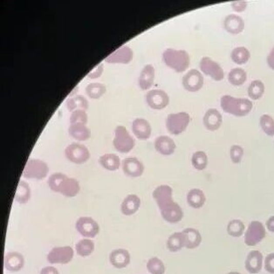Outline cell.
Wrapping results in <instances>:
<instances>
[{
    "label": "cell",
    "mask_w": 274,
    "mask_h": 274,
    "mask_svg": "<svg viewBox=\"0 0 274 274\" xmlns=\"http://www.w3.org/2000/svg\"><path fill=\"white\" fill-rule=\"evenodd\" d=\"M107 88L104 84L102 83H90L87 86L86 88V93L91 99H99L106 93Z\"/></svg>",
    "instance_id": "cell-39"
},
{
    "label": "cell",
    "mask_w": 274,
    "mask_h": 274,
    "mask_svg": "<svg viewBox=\"0 0 274 274\" xmlns=\"http://www.w3.org/2000/svg\"><path fill=\"white\" fill-rule=\"evenodd\" d=\"M223 116L221 113L215 108L206 111L204 116V125L210 131H216L221 127Z\"/></svg>",
    "instance_id": "cell-20"
},
{
    "label": "cell",
    "mask_w": 274,
    "mask_h": 274,
    "mask_svg": "<svg viewBox=\"0 0 274 274\" xmlns=\"http://www.w3.org/2000/svg\"><path fill=\"white\" fill-rule=\"evenodd\" d=\"M132 131L139 140H147L151 135V125L147 120L136 118L132 123Z\"/></svg>",
    "instance_id": "cell-17"
},
{
    "label": "cell",
    "mask_w": 274,
    "mask_h": 274,
    "mask_svg": "<svg viewBox=\"0 0 274 274\" xmlns=\"http://www.w3.org/2000/svg\"><path fill=\"white\" fill-rule=\"evenodd\" d=\"M103 68H104L103 64L100 63L93 69H92L87 76H88V78H91V79L99 78L100 76L102 75V73H103Z\"/></svg>",
    "instance_id": "cell-47"
},
{
    "label": "cell",
    "mask_w": 274,
    "mask_h": 274,
    "mask_svg": "<svg viewBox=\"0 0 274 274\" xmlns=\"http://www.w3.org/2000/svg\"><path fill=\"white\" fill-rule=\"evenodd\" d=\"M232 9L237 12H245L247 8V2L246 1H234L231 4Z\"/></svg>",
    "instance_id": "cell-48"
},
{
    "label": "cell",
    "mask_w": 274,
    "mask_h": 274,
    "mask_svg": "<svg viewBox=\"0 0 274 274\" xmlns=\"http://www.w3.org/2000/svg\"><path fill=\"white\" fill-rule=\"evenodd\" d=\"M67 177V175L63 173L58 172L53 173V175H50L49 179H48V185H49L50 189L54 192H58V188Z\"/></svg>",
    "instance_id": "cell-43"
},
{
    "label": "cell",
    "mask_w": 274,
    "mask_h": 274,
    "mask_svg": "<svg viewBox=\"0 0 274 274\" xmlns=\"http://www.w3.org/2000/svg\"><path fill=\"white\" fill-rule=\"evenodd\" d=\"M199 67L205 75L210 76L216 82H221L225 78V72L221 66L210 57L202 58Z\"/></svg>",
    "instance_id": "cell-10"
},
{
    "label": "cell",
    "mask_w": 274,
    "mask_h": 274,
    "mask_svg": "<svg viewBox=\"0 0 274 274\" xmlns=\"http://www.w3.org/2000/svg\"><path fill=\"white\" fill-rule=\"evenodd\" d=\"M266 62H267V65L268 67L274 70V47H272V49L271 50V52L269 53L267 58H266Z\"/></svg>",
    "instance_id": "cell-49"
},
{
    "label": "cell",
    "mask_w": 274,
    "mask_h": 274,
    "mask_svg": "<svg viewBox=\"0 0 274 274\" xmlns=\"http://www.w3.org/2000/svg\"><path fill=\"white\" fill-rule=\"evenodd\" d=\"M227 274H241L240 272H238V271H230L229 273Z\"/></svg>",
    "instance_id": "cell-53"
},
{
    "label": "cell",
    "mask_w": 274,
    "mask_h": 274,
    "mask_svg": "<svg viewBox=\"0 0 274 274\" xmlns=\"http://www.w3.org/2000/svg\"><path fill=\"white\" fill-rule=\"evenodd\" d=\"M220 105L225 113L238 117L247 115L253 108V104L251 100L246 98H236L230 95L222 96Z\"/></svg>",
    "instance_id": "cell-1"
},
{
    "label": "cell",
    "mask_w": 274,
    "mask_h": 274,
    "mask_svg": "<svg viewBox=\"0 0 274 274\" xmlns=\"http://www.w3.org/2000/svg\"><path fill=\"white\" fill-rule=\"evenodd\" d=\"M224 27L231 34H239L245 29V21L238 15H228L224 21Z\"/></svg>",
    "instance_id": "cell-23"
},
{
    "label": "cell",
    "mask_w": 274,
    "mask_h": 274,
    "mask_svg": "<svg viewBox=\"0 0 274 274\" xmlns=\"http://www.w3.org/2000/svg\"><path fill=\"white\" fill-rule=\"evenodd\" d=\"M263 255L260 251H251L249 252L245 260V269L251 274L259 273L263 267Z\"/></svg>",
    "instance_id": "cell-18"
},
{
    "label": "cell",
    "mask_w": 274,
    "mask_h": 274,
    "mask_svg": "<svg viewBox=\"0 0 274 274\" xmlns=\"http://www.w3.org/2000/svg\"><path fill=\"white\" fill-rule=\"evenodd\" d=\"M99 163L104 169L115 171L121 166V160L115 154H105L99 158Z\"/></svg>",
    "instance_id": "cell-30"
},
{
    "label": "cell",
    "mask_w": 274,
    "mask_h": 274,
    "mask_svg": "<svg viewBox=\"0 0 274 274\" xmlns=\"http://www.w3.org/2000/svg\"><path fill=\"white\" fill-rule=\"evenodd\" d=\"M130 253L125 249H116L109 255L111 265L115 268L123 269L127 267L130 263Z\"/></svg>",
    "instance_id": "cell-21"
},
{
    "label": "cell",
    "mask_w": 274,
    "mask_h": 274,
    "mask_svg": "<svg viewBox=\"0 0 274 274\" xmlns=\"http://www.w3.org/2000/svg\"><path fill=\"white\" fill-rule=\"evenodd\" d=\"M245 232V225L239 219H233L229 222L227 225V233L230 237L239 238Z\"/></svg>",
    "instance_id": "cell-37"
},
{
    "label": "cell",
    "mask_w": 274,
    "mask_h": 274,
    "mask_svg": "<svg viewBox=\"0 0 274 274\" xmlns=\"http://www.w3.org/2000/svg\"><path fill=\"white\" fill-rule=\"evenodd\" d=\"M159 210L163 219L170 224H177L184 219V210L175 201L170 202Z\"/></svg>",
    "instance_id": "cell-11"
},
{
    "label": "cell",
    "mask_w": 274,
    "mask_h": 274,
    "mask_svg": "<svg viewBox=\"0 0 274 274\" xmlns=\"http://www.w3.org/2000/svg\"><path fill=\"white\" fill-rule=\"evenodd\" d=\"M76 230L82 237L93 239L100 232V226L90 217H82L76 221Z\"/></svg>",
    "instance_id": "cell-8"
},
{
    "label": "cell",
    "mask_w": 274,
    "mask_h": 274,
    "mask_svg": "<svg viewBox=\"0 0 274 274\" xmlns=\"http://www.w3.org/2000/svg\"><path fill=\"white\" fill-rule=\"evenodd\" d=\"M246 79H247V73L240 67L231 69L228 74V81L233 86H241L246 82Z\"/></svg>",
    "instance_id": "cell-34"
},
{
    "label": "cell",
    "mask_w": 274,
    "mask_h": 274,
    "mask_svg": "<svg viewBox=\"0 0 274 274\" xmlns=\"http://www.w3.org/2000/svg\"><path fill=\"white\" fill-rule=\"evenodd\" d=\"M209 159L208 155L204 151H197L194 153L191 158L192 166L198 170H204L206 169Z\"/></svg>",
    "instance_id": "cell-40"
},
{
    "label": "cell",
    "mask_w": 274,
    "mask_h": 274,
    "mask_svg": "<svg viewBox=\"0 0 274 274\" xmlns=\"http://www.w3.org/2000/svg\"><path fill=\"white\" fill-rule=\"evenodd\" d=\"M73 248L71 246H61L54 247L49 251L47 255V261L50 264H61L66 265L71 262L73 259Z\"/></svg>",
    "instance_id": "cell-9"
},
{
    "label": "cell",
    "mask_w": 274,
    "mask_h": 274,
    "mask_svg": "<svg viewBox=\"0 0 274 274\" xmlns=\"http://www.w3.org/2000/svg\"><path fill=\"white\" fill-rule=\"evenodd\" d=\"M114 149L120 153H128L134 149L135 141L129 134L124 126H117L114 130V138L113 140Z\"/></svg>",
    "instance_id": "cell-3"
},
{
    "label": "cell",
    "mask_w": 274,
    "mask_h": 274,
    "mask_svg": "<svg viewBox=\"0 0 274 274\" xmlns=\"http://www.w3.org/2000/svg\"><path fill=\"white\" fill-rule=\"evenodd\" d=\"M147 269L150 274L165 273V265L164 262L156 257L149 259L147 263Z\"/></svg>",
    "instance_id": "cell-41"
},
{
    "label": "cell",
    "mask_w": 274,
    "mask_h": 274,
    "mask_svg": "<svg viewBox=\"0 0 274 274\" xmlns=\"http://www.w3.org/2000/svg\"><path fill=\"white\" fill-rule=\"evenodd\" d=\"M68 132L73 139L77 141H87L90 138L91 130L85 124H71Z\"/></svg>",
    "instance_id": "cell-29"
},
{
    "label": "cell",
    "mask_w": 274,
    "mask_h": 274,
    "mask_svg": "<svg viewBox=\"0 0 274 274\" xmlns=\"http://www.w3.org/2000/svg\"><path fill=\"white\" fill-rule=\"evenodd\" d=\"M265 84L260 80H256L251 82L248 88V95L251 100L260 99L265 93Z\"/></svg>",
    "instance_id": "cell-36"
},
{
    "label": "cell",
    "mask_w": 274,
    "mask_h": 274,
    "mask_svg": "<svg viewBox=\"0 0 274 274\" xmlns=\"http://www.w3.org/2000/svg\"><path fill=\"white\" fill-rule=\"evenodd\" d=\"M31 199V188L27 182L21 181L15 192V201L21 204H27Z\"/></svg>",
    "instance_id": "cell-31"
},
{
    "label": "cell",
    "mask_w": 274,
    "mask_h": 274,
    "mask_svg": "<svg viewBox=\"0 0 274 274\" xmlns=\"http://www.w3.org/2000/svg\"><path fill=\"white\" fill-rule=\"evenodd\" d=\"M123 172L130 178H139L144 172V165L135 158H125L123 161Z\"/></svg>",
    "instance_id": "cell-16"
},
{
    "label": "cell",
    "mask_w": 274,
    "mask_h": 274,
    "mask_svg": "<svg viewBox=\"0 0 274 274\" xmlns=\"http://www.w3.org/2000/svg\"><path fill=\"white\" fill-rule=\"evenodd\" d=\"M77 254L81 257L90 256L94 251V243L90 239H84L80 240L75 245Z\"/></svg>",
    "instance_id": "cell-35"
},
{
    "label": "cell",
    "mask_w": 274,
    "mask_h": 274,
    "mask_svg": "<svg viewBox=\"0 0 274 274\" xmlns=\"http://www.w3.org/2000/svg\"><path fill=\"white\" fill-rule=\"evenodd\" d=\"M67 109L69 111L75 110L76 108L86 110L88 108V100L82 95H76L75 97H70L67 101Z\"/></svg>",
    "instance_id": "cell-38"
},
{
    "label": "cell",
    "mask_w": 274,
    "mask_h": 274,
    "mask_svg": "<svg viewBox=\"0 0 274 274\" xmlns=\"http://www.w3.org/2000/svg\"><path fill=\"white\" fill-rule=\"evenodd\" d=\"M230 58L234 63L238 65H244L247 63L251 58L250 51L245 47H239L234 48L230 54Z\"/></svg>",
    "instance_id": "cell-33"
},
{
    "label": "cell",
    "mask_w": 274,
    "mask_h": 274,
    "mask_svg": "<svg viewBox=\"0 0 274 274\" xmlns=\"http://www.w3.org/2000/svg\"><path fill=\"white\" fill-rule=\"evenodd\" d=\"M266 236L265 225L260 221H252L245 232V243L247 246H256Z\"/></svg>",
    "instance_id": "cell-6"
},
{
    "label": "cell",
    "mask_w": 274,
    "mask_h": 274,
    "mask_svg": "<svg viewBox=\"0 0 274 274\" xmlns=\"http://www.w3.org/2000/svg\"><path fill=\"white\" fill-rule=\"evenodd\" d=\"M266 229L271 231V232H274V216H271V218H269L268 220L266 221Z\"/></svg>",
    "instance_id": "cell-51"
},
{
    "label": "cell",
    "mask_w": 274,
    "mask_h": 274,
    "mask_svg": "<svg viewBox=\"0 0 274 274\" xmlns=\"http://www.w3.org/2000/svg\"><path fill=\"white\" fill-rule=\"evenodd\" d=\"M153 199H155L159 209L164 207L170 202L174 201L172 188L166 184L159 185L153 191Z\"/></svg>",
    "instance_id": "cell-15"
},
{
    "label": "cell",
    "mask_w": 274,
    "mask_h": 274,
    "mask_svg": "<svg viewBox=\"0 0 274 274\" xmlns=\"http://www.w3.org/2000/svg\"><path fill=\"white\" fill-rule=\"evenodd\" d=\"M206 202V197L200 189H192L187 194V203L193 209H200Z\"/></svg>",
    "instance_id": "cell-28"
},
{
    "label": "cell",
    "mask_w": 274,
    "mask_h": 274,
    "mask_svg": "<svg viewBox=\"0 0 274 274\" xmlns=\"http://www.w3.org/2000/svg\"><path fill=\"white\" fill-rule=\"evenodd\" d=\"M134 58V52L128 46H123L107 56L105 62L110 64H128Z\"/></svg>",
    "instance_id": "cell-14"
},
{
    "label": "cell",
    "mask_w": 274,
    "mask_h": 274,
    "mask_svg": "<svg viewBox=\"0 0 274 274\" xmlns=\"http://www.w3.org/2000/svg\"><path fill=\"white\" fill-rule=\"evenodd\" d=\"M190 123V114L186 112L170 114L166 118V128L170 134L178 135L186 130Z\"/></svg>",
    "instance_id": "cell-4"
},
{
    "label": "cell",
    "mask_w": 274,
    "mask_h": 274,
    "mask_svg": "<svg viewBox=\"0 0 274 274\" xmlns=\"http://www.w3.org/2000/svg\"><path fill=\"white\" fill-rule=\"evenodd\" d=\"M265 271H268L269 273L274 274V253H270L265 257L264 261Z\"/></svg>",
    "instance_id": "cell-46"
},
{
    "label": "cell",
    "mask_w": 274,
    "mask_h": 274,
    "mask_svg": "<svg viewBox=\"0 0 274 274\" xmlns=\"http://www.w3.org/2000/svg\"><path fill=\"white\" fill-rule=\"evenodd\" d=\"M146 102L150 108L160 110L169 105V97L165 91L154 89L147 93Z\"/></svg>",
    "instance_id": "cell-12"
},
{
    "label": "cell",
    "mask_w": 274,
    "mask_h": 274,
    "mask_svg": "<svg viewBox=\"0 0 274 274\" xmlns=\"http://www.w3.org/2000/svg\"><path fill=\"white\" fill-rule=\"evenodd\" d=\"M77 90H78V87H76L73 90L71 91L70 94H69V96H72V95H73V94H75L76 92H77Z\"/></svg>",
    "instance_id": "cell-52"
},
{
    "label": "cell",
    "mask_w": 274,
    "mask_h": 274,
    "mask_svg": "<svg viewBox=\"0 0 274 274\" xmlns=\"http://www.w3.org/2000/svg\"><path fill=\"white\" fill-rule=\"evenodd\" d=\"M140 206V198L135 194H130L123 199L122 205H121V210L123 215L131 216L138 211Z\"/></svg>",
    "instance_id": "cell-24"
},
{
    "label": "cell",
    "mask_w": 274,
    "mask_h": 274,
    "mask_svg": "<svg viewBox=\"0 0 274 274\" xmlns=\"http://www.w3.org/2000/svg\"><path fill=\"white\" fill-rule=\"evenodd\" d=\"M80 190H81V186H80L79 182L77 181L75 178L67 177L58 188V192L67 198H74L78 195Z\"/></svg>",
    "instance_id": "cell-25"
},
{
    "label": "cell",
    "mask_w": 274,
    "mask_h": 274,
    "mask_svg": "<svg viewBox=\"0 0 274 274\" xmlns=\"http://www.w3.org/2000/svg\"><path fill=\"white\" fill-rule=\"evenodd\" d=\"M49 172V167L47 163L40 159H29L23 170V177L29 179L41 180L47 177Z\"/></svg>",
    "instance_id": "cell-5"
},
{
    "label": "cell",
    "mask_w": 274,
    "mask_h": 274,
    "mask_svg": "<svg viewBox=\"0 0 274 274\" xmlns=\"http://www.w3.org/2000/svg\"><path fill=\"white\" fill-rule=\"evenodd\" d=\"M184 238V244L187 249H195L201 245L202 236L199 230L195 228H186L183 231Z\"/></svg>",
    "instance_id": "cell-26"
},
{
    "label": "cell",
    "mask_w": 274,
    "mask_h": 274,
    "mask_svg": "<svg viewBox=\"0 0 274 274\" xmlns=\"http://www.w3.org/2000/svg\"><path fill=\"white\" fill-rule=\"evenodd\" d=\"M185 247L184 238L183 232H175L169 237L167 240V248L169 251L177 252Z\"/></svg>",
    "instance_id": "cell-32"
},
{
    "label": "cell",
    "mask_w": 274,
    "mask_h": 274,
    "mask_svg": "<svg viewBox=\"0 0 274 274\" xmlns=\"http://www.w3.org/2000/svg\"><path fill=\"white\" fill-rule=\"evenodd\" d=\"M41 274H60V272L53 266H46L41 270Z\"/></svg>",
    "instance_id": "cell-50"
},
{
    "label": "cell",
    "mask_w": 274,
    "mask_h": 274,
    "mask_svg": "<svg viewBox=\"0 0 274 274\" xmlns=\"http://www.w3.org/2000/svg\"><path fill=\"white\" fill-rule=\"evenodd\" d=\"M5 268L12 272L21 271L25 265V259L22 254L17 251H12L5 257Z\"/></svg>",
    "instance_id": "cell-19"
},
{
    "label": "cell",
    "mask_w": 274,
    "mask_h": 274,
    "mask_svg": "<svg viewBox=\"0 0 274 274\" xmlns=\"http://www.w3.org/2000/svg\"><path fill=\"white\" fill-rule=\"evenodd\" d=\"M65 155L73 164H82L88 162L90 158V152L83 144L73 143L66 148Z\"/></svg>",
    "instance_id": "cell-7"
},
{
    "label": "cell",
    "mask_w": 274,
    "mask_h": 274,
    "mask_svg": "<svg viewBox=\"0 0 274 274\" xmlns=\"http://www.w3.org/2000/svg\"><path fill=\"white\" fill-rule=\"evenodd\" d=\"M155 149L161 155H170L175 152L177 145L172 138L167 135H161L155 139Z\"/></svg>",
    "instance_id": "cell-22"
},
{
    "label": "cell",
    "mask_w": 274,
    "mask_h": 274,
    "mask_svg": "<svg viewBox=\"0 0 274 274\" xmlns=\"http://www.w3.org/2000/svg\"><path fill=\"white\" fill-rule=\"evenodd\" d=\"M260 127L269 136H274V119L269 114H263L260 119Z\"/></svg>",
    "instance_id": "cell-42"
},
{
    "label": "cell",
    "mask_w": 274,
    "mask_h": 274,
    "mask_svg": "<svg viewBox=\"0 0 274 274\" xmlns=\"http://www.w3.org/2000/svg\"><path fill=\"white\" fill-rule=\"evenodd\" d=\"M87 123H88V114L83 109H76L71 114V124L81 123V124H85L86 125Z\"/></svg>",
    "instance_id": "cell-44"
},
{
    "label": "cell",
    "mask_w": 274,
    "mask_h": 274,
    "mask_svg": "<svg viewBox=\"0 0 274 274\" xmlns=\"http://www.w3.org/2000/svg\"><path fill=\"white\" fill-rule=\"evenodd\" d=\"M230 156L233 164H239L244 156V149L240 145H232L230 149Z\"/></svg>",
    "instance_id": "cell-45"
},
{
    "label": "cell",
    "mask_w": 274,
    "mask_h": 274,
    "mask_svg": "<svg viewBox=\"0 0 274 274\" xmlns=\"http://www.w3.org/2000/svg\"><path fill=\"white\" fill-rule=\"evenodd\" d=\"M155 70L152 65H146L143 67L139 77V86L143 90H148L155 82Z\"/></svg>",
    "instance_id": "cell-27"
},
{
    "label": "cell",
    "mask_w": 274,
    "mask_h": 274,
    "mask_svg": "<svg viewBox=\"0 0 274 274\" xmlns=\"http://www.w3.org/2000/svg\"><path fill=\"white\" fill-rule=\"evenodd\" d=\"M163 60L168 67L178 73H182L190 67V57L184 50L168 48L163 53Z\"/></svg>",
    "instance_id": "cell-2"
},
{
    "label": "cell",
    "mask_w": 274,
    "mask_h": 274,
    "mask_svg": "<svg viewBox=\"0 0 274 274\" xmlns=\"http://www.w3.org/2000/svg\"><path fill=\"white\" fill-rule=\"evenodd\" d=\"M183 86L189 92H198L204 86V77L199 71L191 69L183 77Z\"/></svg>",
    "instance_id": "cell-13"
}]
</instances>
